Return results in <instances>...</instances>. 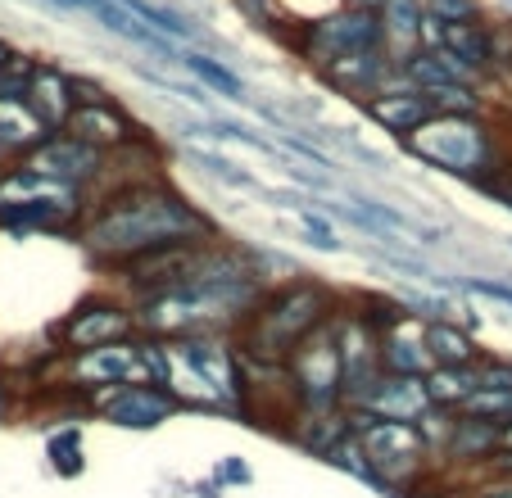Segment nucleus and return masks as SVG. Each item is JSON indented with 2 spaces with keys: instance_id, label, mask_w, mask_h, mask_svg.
I'll list each match as a JSON object with an SVG mask.
<instances>
[{
  "instance_id": "nucleus-1",
  "label": "nucleus",
  "mask_w": 512,
  "mask_h": 498,
  "mask_svg": "<svg viewBox=\"0 0 512 498\" xmlns=\"http://www.w3.org/2000/svg\"><path fill=\"white\" fill-rule=\"evenodd\" d=\"M73 236L100 268L114 272L132 268L141 259H155V254H168V249L223 240L218 222L200 204L186 200L164 173L145 177V182L114 186L105 195H91Z\"/></svg>"
},
{
  "instance_id": "nucleus-2",
  "label": "nucleus",
  "mask_w": 512,
  "mask_h": 498,
  "mask_svg": "<svg viewBox=\"0 0 512 498\" xmlns=\"http://www.w3.org/2000/svg\"><path fill=\"white\" fill-rule=\"evenodd\" d=\"M336 304H340V295L322 286L313 272H295L290 281L263 290L259 304L250 308V317L236 326V336H232L236 354L250 358V363L281 367L318 326H327Z\"/></svg>"
},
{
  "instance_id": "nucleus-3",
  "label": "nucleus",
  "mask_w": 512,
  "mask_h": 498,
  "mask_svg": "<svg viewBox=\"0 0 512 498\" xmlns=\"http://www.w3.org/2000/svg\"><path fill=\"white\" fill-rule=\"evenodd\" d=\"M399 145H404L408 159L426 163L445 177H458L467 186H481V191H494L499 177L508 173L499 132L481 114H435L431 123H422Z\"/></svg>"
},
{
  "instance_id": "nucleus-4",
  "label": "nucleus",
  "mask_w": 512,
  "mask_h": 498,
  "mask_svg": "<svg viewBox=\"0 0 512 498\" xmlns=\"http://www.w3.org/2000/svg\"><path fill=\"white\" fill-rule=\"evenodd\" d=\"M87 191L28 173L23 163L0 168V231H78Z\"/></svg>"
},
{
  "instance_id": "nucleus-5",
  "label": "nucleus",
  "mask_w": 512,
  "mask_h": 498,
  "mask_svg": "<svg viewBox=\"0 0 512 498\" xmlns=\"http://www.w3.org/2000/svg\"><path fill=\"white\" fill-rule=\"evenodd\" d=\"M295 55L313 68H327L345 55H358V50H386V37H381L377 10H327L318 19L300 23V32L290 37Z\"/></svg>"
},
{
  "instance_id": "nucleus-6",
  "label": "nucleus",
  "mask_w": 512,
  "mask_h": 498,
  "mask_svg": "<svg viewBox=\"0 0 512 498\" xmlns=\"http://www.w3.org/2000/svg\"><path fill=\"white\" fill-rule=\"evenodd\" d=\"M136 304L127 295H87L64 313V322L55 326V354H87V349L123 345L136 340Z\"/></svg>"
},
{
  "instance_id": "nucleus-7",
  "label": "nucleus",
  "mask_w": 512,
  "mask_h": 498,
  "mask_svg": "<svg viewBox=\"0 0 512 498\" xmlns=\"http://www.w3.org/2000/svg\"><path fill=\"white\" fill-rule=\"evenodd\" d=\"M281 372H286V390H290L295 412L345 408V403H340V358H336L331 326H318V331L281 363Z\"/></svg>"
},
{
  "instance_id": "nucleus-8",
  "label": "nucleus",
  "mask_w": 512,
  "mask_h": 498,
  "mask_svg": "<svg viewBox=\"0 0 512 498\" xmlns=\"http://www.w3.org/2000/svg\"><path fill=\"white\" fill-rule=\"evenodd\" d=\"M331 340H336V358H340V403L358 408L372 394V385L381 381V358H377V331L354 313L349 299H340L331 313Z\"/></svg>"
},
{
  "instance_id": "nucleus-9",
  "label": "nucleus",
  "mask_w": 512,
  "mask_h": 498,
  "mask_svg": "<svg viewBox=\"0 0 512 498\" xmlns=\"http://www.w3.org/2000/svg\"><path fill=\"white\" fill-rule=\"evenodd\" d=\"M358 449L368 453V462L377 467V476L386 480L390 489H408V485H422L431 480V449L422 444L417 426L408 422H377L368 431L354 435Z\"/></svg>"
},
{
  "instance_id": "nucleus-10",
  "label": "nucleus",
  "mask_w": 512,
  "mask_h": 498,
  "mask_svg": "<svg viewBox=\"0 0 512 498\" xmlns=\"http://www.w3.org/2000/svg\"><path fill=\"white\" fill-rule=\"evenodd\" d=\"M64 132L73 136V141H82L87 150L105 154V159L127 154V150H136V145L150 141V132H145V127L127 114V105H118L114 96H109V100H91V105H78L73 114H68Z\"/></svg>"
},
{
  "instance_id": "nucleus-11",
  "label": "nucleus",
  "mask_w": 512,
  "mask_h": 498,
  "mask_svg": "<svg viewBox=\"0 0 512 498\" xmlns=\"http://www.w3.org/2000/svg\"><path fill=\"white\" fill-rule=\"evenodd\" d=\"M23 168L37 177H50L59 186H73V191H87V204H91V186L105 182L109 173V159L96 150H87L82 141H73L68 132H55L37 145V150L23 159Z\"/></svg>"
},
{
  "instance_id": "nucleus-12",
  "label": "nucleus",
  "mask_w": 512,
  "mask_h": 498,
  "mask_svg": "<svg viewBox=\"0 0 512 498\" xmlns=\"http://www.w3.org/2000/svg\"><path fill=\"white\" fill-rule=\"evenodd\" d=\"M64 363V385H73L78 394L96 399L118 385H141V367H136V340L105 349H87V354H59Z\"/></svg>"
},
{
  "instance_id": "nucleus-13",
  "label": "nucleus",
  "mask_w": 512,
  "mask_h": 498,
  "mask_svg": "<svg viewBox=\"0 0 512 498\" xmlns=\"http://www.w3.org/2000/svg\"><path fill=\"white\" fill-rule=\"evenodd\" d=\"M91 408L118 431H159L164 422H173L182 403L164 390V385H118L109 394H96Z\"/></svg>"
},
{
  "instance_id": "nucleus-14",
  "label": "nucleus",
  "mask_w": 512,
  "mask_h": 498,
  "mask_svg": "<svg viewBox=\"0 0 512 498\" xmlns=\"http://www.w3.org/2000/svg\"><path fill=\"white\" fill-rule=\"evenodd\" d=\"M318 77L336 96L363 105V100H372L377 91H386L395 82V55L390 50H358V55H345L336 64L318 68Z\"/></svg>"
},
{
  "instance_id": "nucleus-15",
  "label": "nucleus",
  "mask_w": 512,
  "mask_h": 498,
  "mask_svg": "<svg viewBox=\"0 0 512 498\" xmlns=\"http://www.w3.org/2000/svg\"><path fill=\"white\" fill-rule=\"evenodd\" d=\"M363 114H368V123H377L381 132H390L395 141H404V136H413L422 123H431L440 109H435V100L431 96H422V91H413V87H404V82H390L386 91H377L372 100H363Z\"/></svg>"
},
{
  "instance_id": "nucleus-16",
  "label": "nucleus",
  "mask_w": 512,
  "mask_h": 498,
  "mask_svg": "<svg viewBox=\"0 0 512 498\" xmlns=\"http://www.w3.org/2000/svg\"><path fill=\"white\" fill-rule=\"evenodd\" d=\"M23 100H28L32 114L46 123V132H64L68 114L78 109V100H73V73H64L59 64L37 59V64H32V77H28Z\"/></svg>"
},
{
  "instance_id": "nucleus-17",
  "label": "nucleus",
  "mask_w": 512,
  "mask_h": 498,
  "mask_svg": "<svg viewBox=\"0 0 512 498\" xmlns=\"http://www.w3.org/2000/svg\"><path fill=\"white\" fill-rule=\"evenodd\" d=\"M377 358L386 376H417L422 381L431 372V358H426V345H422V317L404 313L399 322H390L377 336Z\"/></svg>"
},
{
  "instance_id": "nucleus-18",
  "label": "nucleus",
  "mask_w": 512,
  "mask_h": 498,
  "mask_svg": "<svg viewBox=\"0 0 512 498\" xmlns=\"http://www.w3.org/2000/svg\"><path fill=\"white\" fill-rule=\"evenodd\" d=\"M499 453V426L494 422H481V417H463L454 412V422H449V435H445V449L440 458L449 467H467V471H485V462Z\"/></svg>"
},
{
  "instance_id": "nucleus-19",
  "label": "nucleus",
  "mask_w": 512,
  "mask_h": 498,
  "mask_svg": "<svg viewBox=\"0 0 512 498\" xmlns=\"http://www.w3.org/2000/svg\"><path fill=\"white\" fill-rule=\"evenodd\" d=\"M422 345L431 367H476L485 349L476 345L472 326L454 322V317H435V322H422Z\"/></svg>"
},
{
  "instance_id": "nucleus-20",
  "label": "nucleus",
  "mask_w": 512,
  "mask_h": 498,
  "mask_svg": "<svg viewBox=\"0 0 512 498\" xmlns=\"http://www.w3.org/2000/svg\"><path fill=\"white\" fill-rule=\"evenodd\" d=\"M46 136H55V132H46V123L32 114L28 100L23 96H0V159L23 163Z\"/></svg>"
},
{
  "instance_id": "nucleus-21",
  "label": "nucleus",
  "mask_w": 512,
  "mask_h": 498,
  "mask_svg": "<svg viewBox=\"0 0 512 498\" xmlns=\"http://www.w3.org/2000/svg\"><path fill=\"white\" fill-rule=\"evenodd\" d=\"M435 50H445L463 73L476 77V82H481L485 73H494V59H499L494 32L485 28V23H449V28H440V46Z\"/></svg>"
},
{
  "instance_id": "nucleus-22",
  "label": "nucleus",
  "mask_w": 512,
  "mask_h": 498,
  "mask_svg": "<svg viewBox=\"0 0 512 498\" xmlns=\"http://www.w3.org/2000/svg\"><path fill=\"white\" fill-rule=\"evenodd\" d=\"M358 408H368L372 417H381V422H408L413 426L431 403H426V390H422L417 376H381Z\"/></svg>"
},
{
  "instance_id": "nucleus-23",
  "label": "nucleus",
  "mask_w": 512,
  "mask_h": 498,
  "mask_svg": "<svg viewBox=\"0 0 512 498\" xmlns=\"http://www.w3.org/2000/svg\"><path fill=\"white\" fill-rule=\"evenodd\" d=\"M290 440L304 453L327 462L336 444L349 440V408H327V412H290Z\"/></svg>"
},
{
  "instance_id": "nucleus-24",
  "label": "nucleus",
  "mask_w": 512,
  "mask_h": 498,
  "mask_svg": "<svg viewBox=\"0 0 512 498\" xmlns=\"http://www.w3.org/2000/svg\"><path fill=\"white\" fill-rule=\"evenodd\" d=\"M177 64L195 77V87H200V91H213V96L232 100V105H241V100H245V77L236 73L232 64H223V59L204 55V50H195V46H182V50H177Z\"/></svg>"
},
{
  "instance_id": "nucleus-25",
  "label": "nucleus",
  "mask_w": 512,
  "mask_h": 498,
  "mask_svg": "<svg viewBox=\"0 0 512 498\" xmlns=\"http://www.w3.org/2000/svg\"><path fill=\"white\" fill-rule=\"evenodd\" d=\"M422 0H381L377 5V23H381V37H386L390 55H408L417 50V37H422Z\"/></svg>"
},
{
  "instance_id": "nucleus-26",
  "label": "nucleus",
  "mask_w": 512,
  "mask_h": 498,
  "mask_svg": "<svg viewBox=\"0 0 512 498\" xmlns=\"http://www.w3.org/2000/svg\"><path fill=\"white\" fill-rule=\"evenodd\" d=\"M422 390H426L431 408L458 412L476 394V367H431V372L422 376Z\"/></svg>"
},
{
  "instance_id": "nucleus-27",
  "label": "nucleus",
  "mask_w": 512,
  "mask_h": 498,
  "mask_svg": "<svg viewBox=\"0 0 512 498\" xmlns=\"http://www.w3.org/2000/svg\"><path fill=\"white\" fill-rule=\"evenodd\" d=\"M127 14H136V19L145 23L150 32H159V37H168L173 46H195V41L204 37L200 28H195L191 19H182L177 10H168V5H159V0H118Z\"/></svg>"
},
{
  "instance_id": "nucleus-28",
  "label": "nucleus",
  "mask_w": 512,
  "mask_h": 498,
  "mask_svg": "<svg viewBox=\"0 0 512 498\" xmlns=\"http://www.w3.org/2000/svg\"><path fill=\"white\" fill-rule=\"evenodd\" d=\"M186 159H191L204 177H213V182L236 186V191H254V177L245 173L241 163H232V159H227V154H218V150H204V145H186Z\"/></svg>"
},
{
  "instance_id": "nucleus-29",
  "label": "nucleus",
  "mask_w": 512,
  "mask_h": 498,
  "mask_svg": "<svg viewBox=\"0 0 512 498\" xmlns=\"http://www.w3.org/2000/svg\"><path fill=\"white\" fill-rule=\"evenodd\" d=\"M46 453H50V467H55L59 476H78L82 471V431L78 426L55 431L50 435V444H46Z\"/></svg>"
},
{
  "instance_id": "nucleus-30",
  "label": "nucleus",
  "mask_w": 512,
  "mask_h": 498,
  "mask_svg": "<svg viewBox=\"0 0 512 498\" xmlns=\"http://www.w3.org/2000/svg\"><path fill=\"white\" fill-rule=\"evenodd\" d=\"M295 209V218H300V227H304V240H309L313 249H322V254H336L340 249V236H336V227H331V218L327 213H318V209H309V204H290Z\"/></svg>"
},
{
  "instance_id": "nucleus-31",
  "label": "nucleus",
  "mask_w": 512,
  "mask_h": 498,
  "mask_svg": "<svg viewBox=\"0 0 512 498\" xmlns=\"http://www.w3.org/2000/svg\"><path fill=\"white\" fill-rule=\"evenodd\" d=\"M422 10L440 28H449V23H485L481 0H422Z\"/></svg>"
},
{
  "instance_id": "nucleus-32",
  "label": "nucleus",
  "mask_w": 512,
  "mask_h": 498,
  "mask_svg": "<svg viewBox=\"0 0 512 498\" xmlns=\"http://www.w3.org/2000/svg\"><path fill=\"white\" fill-rule=\"evenodd\" d=\"M476 390L512 394V358H499V354H481V363H476Z\"/></svg>"
},
{
  "instance_id": "nucleus-33",
  "label": "nucleus",
  "mask_w": 512,
  "mask_h": 498,
  "mask_svg": "<svg viewBox=\"0 0 512 498\" xmlns=\"http://www.w3.org/2000/svg\"><path fill=\"white\" fill-rule=\"evenodd\" d=\"M449 290H467V295L494 299V304L512 308V281H494V277H449Z\"/></svg>"
},
{
  "instance_id": "nucleus-34",
  "label": "nucleus",
  "mask_w": 512,
  "mask_h": 498,
  "mask_svg": "<svg viewBox=\"0 0 512 498\" xmlns=\"http://www.w3.org/2000/svg\"><path fill=\"white\" fill-rule=\"evenodd\" d=\"M232 5L254 23V28H277V23H281V5H277V0H232Z\"/></svg>"
},
{
  "instance_id": "nucleus-35",
  "label": "nucleus",
  "mask_w": 512,
  "mask_h": 498,
  "mask_svg": "<svg viewBox=\"0 0 512 498\" xmlns=\"http://www.w3.org/2000/svg\"><path fill=\"white\" fill-rule=\"evenodd\" d=\"M467 498H512V476H481Z\"/></svg>"
},
{
  "instance_id": "nucleus-36",
  "label": "nucleus",
  "mask_w": 512,
  "mask_h": 498,
  "mask_svg": "<svg viewBox=\"0 0 512 498\" xmlns=\"http://www.w3.org/2000/svg\"><path fill=\"white\" fill-rule=\"evenodd\" d=\"M404 498H458V494H449V489H440V485H431V480H422V485H408V489H399Z\"/></svg>"
},
{
  "instance_id": "nucleus-37",
  "label": "nucleus",
  "mask_w": 512,
  "mask_h": 498,
  "mask_svg": "<svg viewBox=\"0 0 512 498\" xmlns=\"http://www.w3.org/2000/svg\"><path fill=\"white\" fill-rule=\"evenodd\" d=\"M50 5H59V10H87L91 14V5H96V0H50Z\"/></svg>"
},
{
  "instance_id": "nucleus-38",
  "label": "nucleus",
  "mask_w": 512,
  "mask_h": 498,
  "mask_svg": "<svg viewBox=\"0 0 512 498\" xmlns=\"http://www.w3.org/2000/svg\"><path fill=\"white\" fill-rule=\"evenodd\" d=\"M340 5H345V10H377L381 0H340Z\"/></svg>"
}]
</instances>
